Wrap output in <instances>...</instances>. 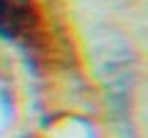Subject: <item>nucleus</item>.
<instances>
[{
  "label": "nucleus",
  "mask_w": 148,
  "mask_h": 138,
  "mask_svg": "<svg viewBox=\"0 0 148 138\" xmlns=\"http://www.w3.org/2000/svg\"><path fill=\"white\" fill-rule=\"evenodd\" d=\"M20 17L22 10L15 0H0V35L12 37L20 27Z\"/></svg>",
  "instance_id": "1"
}]
</instances>
